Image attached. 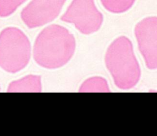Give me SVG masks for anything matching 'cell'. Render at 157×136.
<instances>
[{"label":"cell","instance_id":"obj_1","mask_svg":"<svg viewBox=\"0 0 157 136\" xmlns=\"http://www.w3.org/2000/svg\"><path fill=\"white\" fill-rule=\"evenodd\" d=\"M75 39L64 26L50 25L37 36L33 47L36 63L47 69H56L66 65L75 50Z\"/></svg>","mask_w":157,"mask_h":136},{"label":"cell","instance_id":"obj_2","mask_svg":"<svg viewBox=\"0 0 157 136\" xmlns=\"http://www.w3.org/2000/svg\"><path fill=\"white\" fill-rule=\"evenodd\" d=\"M105 62L118 88L131 89L139 82L140 68L128 37L120 36L112 42L107 48Z\"/></svg>","mask_w":157,"mask_h":136},{"label":"cell","instance_id":"obj_3","mask_svg":"<svg viewBox=\"0 0 157 136\" xmlns=\"http://www.w3.org/2000/svg\"><path fill=\"white\" fill-rule=\"evenodd\" d=\"M32 50L28 36L20 29L9 26L0 32V67L10 74L17 73L28 64Z\"/></svg>","mask_w":157,"mask_h":136},{"label":"cell","instance_id":"obj_4","mask_svg":"<svg viewBox=\"0 0 157 136\" xmlns=\"http://www.w3.org/2000/svg\"><path fill=\"white\" fill-rule=\"evenodd\" d=\"M61 20L73 24L82 34L88 35L100 29L103 15L94 0H72Z\"/></svg>","mask_w":157,"mask_h":136},{"label":"cell","instance_id":"obj_5","mask_svg":"<svg viewBox=\"0 0 157 136\" xmlns=\"http://www.w3.org/2000/svg\"><path fill=\"white\" fill-rule=\"evenodd\" d=\"M66 0H32L21 12L24 24L29 29L53 21L60 13Z\"/></svg>","mask_w":157,"mask_h":136},{"label":"cell","instance_id":"obj_6","mask_svg":"<svg viewBox=\"0 0 157 136\" xmlns=\"http://www.w3.org/2000/svg\"><path fill=\"white\" fill-rule=\"evenodd\" d=\"M134 34L147 68L157 69V17H148L137 23Z\"/></svg>","mask_w":157,"mask_h":136},{"label":"cell","instance_id":"obj_7","mask_svg":"<svg viewBox=\"0 0 157 136\" xmlns=\"http://www.w3.org/2000/svg\"><path fill=\"white\" fill-rule=\"evenodd\" d=\"M42 79L38 75L29 74L20 79L11 81L7 86L9 93H40Z\"/></svg>","mask_w":157,"mask_h":136},{"label":"cell","instance_id":"obj_8","mask_svg":"<svg viewBox=\"0 0 157 136\" xmlns=\"http://www.w3.org/2000/svg\"><path fill=\"white\" fill-rule=\"evenodd\" d=\"M80 92H103L110 91L108 83L101 77H93L86 80L80 86Z\"/></svg>","mask_w":157,"mask_h":136},{"label":"cell","instance_id":"obj_9","mask_svg":"<svg viewBox=\"0 0 157 136\" xmlns=\"http://www.w3.org/2000/svg\"><path fill=\"white\" fill-rule=\"evenodd\" d=\"M103 7L113 13H121L129 10L136 0H100Z\"/></svg>","mask_w":157,"mask_h":136},{"label":"cell","instance_id":"obj_10","mask_svg":"<svg viewBox=\"0 0 157 136\" xmlns=\"http://www.w3.org/2000/svg\"><path fill=\"white\" fill-rule=\"evenodd\" d=\"M26 0H0V17L2 18L11 15L17 8Z\"/></svg>","mask_w":157,"mask_h":136},{"label":"cell","instance_id":"obj_11","mask_svg":"<svg viewBox=\"0 0 157 136\" xmlns=\"http://www.w3.org/2000/svg\"><path fill=\"white\" fill-rule=\"evenodd\" d=\"M0 90H1V86H0Z\"/></svg>","mask_w":157,"mask_h":136}]
</instances>
